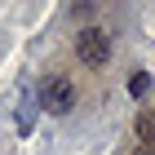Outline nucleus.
I'll return each mask as SVG.
<instances>
[{
	"label": "nucleus",
	"mask_w": 155,
	"mask_h": 155,
	"mask_svg": "<svg viewBox=\"0 0 155 155\" xmlns=\"http://www.w3.org/2000/svg\"><path fill=\"white\" fill-rule=\"evenodd\" d=\"M80 102V89H75V80L62 67H49L45 75H40V107L49 111V115H67V111Z\"/></svg>",
	"instance_id": "nucleus-1"
},
{
	"label": "nucleus",
	"mask_w": 155,
	"mask_h": 155,
	"mask_svg": "<svg viewBox=\"0 0 155 155\" xmlns=\"http://www.w3.org/2000/svg\"><path fill=\"white\" fill-rule=\"evenodd\" d=\"M75 58L89 67V71H102L111 62V36L102 31V27H84V31H75Z\"/></svg>",
	"instance_id": "nucleus-2"
},
{
	"label": "nucleus",
	"mask_w": 155,
	"mask_h": 155,
	"mask_svg": "<svg viewBox=\"0 0 155 155\" xmlns=\"http://www.w3.org/2000/svg\"><path fill=\"white\" fill-rule=\"evenodd\" d=\"M137 137L142 142H155V111H142L137 115Z\"/></svg>",
	"instance_id": "nucleus-3"
},
{
	"label": "nucleus",
	"mask_w": 155,
	"mask_h": 155,
	"mask_svg": "<svg viewBox=\"0 0 155 155\" xmlns=\"http://www.w3.org/2000/svg\"><path fill=\"white\" fill-rule=\"evenodd\" d=\"M129 93H133V97H142V93H151V75H146V71H137V75H133V80H129Z\"/></svg>",
	"instance_id": "nucleus-4"
}]
</instances>
